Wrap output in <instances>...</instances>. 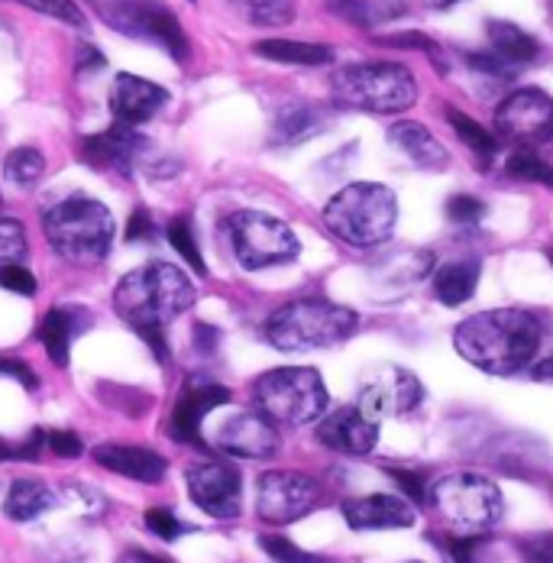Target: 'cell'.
<instances>
[{"instance_id": "6da1fadb", "label": "cell", "mask_w": 553, "mask_h": 563, "mask_svg": "<svg viewBox=\"0 0 553 563\" xmlns=\"http://www.w3.org/2000/svg\"><path fill=\"white\" fill-rule=\"evenodd\" d=\"M544 343V328L538 314L524 308H493V311H476L466 321L456 324L453 346L456 353L489 373V376H515L528 369Z\"/></svg>"}, {"instance_id": "7a4b0ae2", "label": "cell", "mask_w": 553, "mask_h": 563, "mask_svg": "<svg viewBox=\"0 0 553 563\" xmlns=\"http://www.w3.org/2000/svg\"><path fill=\"white\" fill-rule=\"evenodd\" d=\"M198 291L172 263H146L133 273H126L113 288V308L117 314L150 343V350L166 363V324L181 318L195 305Z\"/></svg>"}, {"instance_id": "3957f363", "label": "cell", "mask_w": 553, "mask_h": 563, "mask_svg": "<svg viewBox=\"0 0 553 563\" xmlns=\"http://www.w3.org/2000/svg\"><path fill=\"white\" fill-rule=\"evenodd\" d=\"M43 233L58 260L78 269H95L111 256L113 214L91 195H68L43 211Z\"/></svg>"}, {"instance_id": "277c9868", "label": "cell", "mask_w": 553, "mask_h": 563, "mask_svg": "<svg viewBox=\"0 0 553 563\" xmlns=\"http://www.w3.org/2000/svg\"><path fill=\"white\" fill-rule=\"evenodd\" d=\"M360 328V314L331 298H295L278 305L266 318L263 334L281 353L324 350L350 340Z\"/></svg>"}, {"instance_id": "5b68a950", "label": "cell", "mask_w": 553, "mask_h": 563, "mask_svg": "<svg viewBox=\"0 0 553 563\" xmlns=\"http://www.w3.org/2000/svg\"><path fill=\"white\" fill-rule=\"evenodd\" d=\"M398 198L379 181H350L324 205V227L346 246H379L395 233Z\"/></svg>"}, {"instance_id": "8992f818", "label": "cell", "mask_w": 553, "mask_h": 563, "mask_svg": "<svg viewBox=\"0 0 553 563\" xmlns=\"http://www.w3.org/2000/svg\"><path fill=\"white\" fill-rule=\"evenodd\" d=\"M331 91L340 108L366 113H401L418 101V81L401 62L343 65L333 71Z\"/></svg>"}, {"instance_id": "52a82bcc", "label": "cell", "mask_w": 553, "mask_h": 563, "mask_svg": "<svg viewBox=\"0 0 553 563\" xmlns=\"http://www.w3.org/2000/svg\"><path fill=\"white\" fill-rule=\"evenodd\" d=\"M256 411H263L273 424L301 428L321 421L328 415V386L311 366H278L263 373L253 383Z\"/></svg>"}, {"instance_id": "ba28073f", "label": "cell", "mask_w": 553, "mask_h": 563, "mask_svg": "<svg viewBox=\"0 0 553 563\" xmlns=\"http://www.w3.org/2000/svg\"><path fill=\"white\" fill-rule=\"evenodd\" d=\"M428 503L441 511L443 518L456 528H466L473 534H483L505 515V496L496 483L476 470H456L434 479Z\"/></svg>"}, {"instance_id": "9c48e42d", "label": "cell", "mask_w": 553, "mask_h": 563, "mask_svg": "<svg viewBox=\"0 0 553 563\" xmlns=\"http://www.w3.org/2000/svg\"><path fill=\"white\" fill-rule=\"evenodd\" d=\"M226 236L236 263L246 273L276 269L285 263H295L301 253V240L281 218L266 211H233L226 218Z\"/></svg>"}, {"instance_id": "30bf717a", "label": "cell", "mask_w": 553, "mask_h": 563, "mask_svg": "<svg viewBox=\"0 0 553 563\" xmlns=\"http://www.w3.org/2000/svg\"><path fill=\"white\" fill-rule=\"evenodd\" d=\"M101 16L113 33L140 43H153L166 49L175 62H188L191 56L188 33L181 30L175 10H168L163 0H104Z\"/></svg>"}, {"instance_id": "8fae6325", "label": "cell", "mask_w": 553, "mask_h": 563, "mask_svg": "<svg viewBox=\"0 0 553 563\" xmlns=\"http://www.w3.org/2000/svg\"><path fill=\"white\" fill-rule=\"evenodd\" d=\"M324 499V486L298 470H266L256 479V515L269 525H291L311 515Z\"/></svg>"}, {"instance_id": "7c38bea8", "label": "cell", "mask_w": 553, "mask_h": 563, "mask_svg": "<svg viewBox=\"0 0 553 563\" xmlns=\"http://www.w3.org/2000/svg\"><path fill=\"white\" fill-rule=\"evenodd\" d=\"M188 479V496L191 503L201 508L204 515L230 521L240 515L243 508V473L233 460H201L195 466H188L185 473Z\"/></svg>"}, {"instance_id": "4fadbf2b", "label": "cell", "mask_w": 553, "mask_h": 563, "mask_svg": "<svg viewBox=\"0 0 553 563\" xmlns=\"http://www.w3.org/2000/svg\"><path fill=\"white\" fill-rule=\"evenodd\" d=\"M553 130V98L544 88H518L496 108V133L521 150L544 143Z\"/></svg>"}, {"instance_id": "5bb4252c", "label": "cell", "mask_w": 553, "mask_h": 563, "mask_svg": "<svg viewBox=\"0 0 553 563\" xmlns=\"http://www.w3.org/2000/svg\"><path fill=\"white\" fill-rule=\"evenodd\" d=\"M421 401H424V386H421V379L411 369H405V366H379L376 376L360 389L356 408L369 421L383 424L386 418L411 415Z\"/></svg>"}, {"instance_id": "9a60e30c", "label": "cell", "mask_w": 553, "mask_h": 563, "mask_svg": "<svg viewBox=\"0 0 553 563\" xmlns=\"http://www.w3.org/2000/svg\"><path fill=\"white\" fill-rule=\"evenodd\" d=\"M214 444L226 453V460H269L281 448V438L278 424H273L263 411L243 408L218 424Z\"/></svg>"}, {"instance_id": "2e32d148", "label": "cell", "mask_w": 553, "mask_h": 563, "mask_svg": "<svg viewBox=\"0 0 553 563\" xmlns=\"http://www.w3.org/2000/svg\"><path fill=\"white\" fill-rule=\"evenodd\" d=\"M233 395L218 379L208 376H191L181 393L172 405V418H168V434L178 444H201V424L211 411L223 408Z\"/></svg>"}, {"instance_id": "e0dca14e", "label": "cell", "mask_w": 553, "mask_h": 563, "mask_svg": "<svg viewBox=\"0 0 553 563\" xmlns=\"http://www.w3.org/2000/svg\"><path fill=\"white\" fill-rule=\"evenodd\" d=\"M150 156V140L133 130V126H120L113 123L108 130L88 136L81 143V159L95 169H111L123 178H130L136 166Z\"/></svg>"}, {"instance_id": "ac0fdd59", "label": "cell", "mask_w": 553, "mask_h": 563, "mask_svg": "<svg viewBox=\"0 0 553 563\" xmlns=\"http://www.w3.org/2000/svg\"><path fill=\"white\" fill-rule=\"evenodd\" d=\"M318 441L343 456H366L379 444V424L369 421L356 405H343L318 421Z\"/></svg>"}, {"instance_id": "d6986e66", "label": "cell", "mask_w": 553, "mask_h": 563, "mask_svg": "<svg viewBox=\"0 0 553 563\" xmlns=\"http://www.w3.org/2000/svg\"><path fill=\"white\" fill-rule=\"evenodd\" d=\"M168 104V91L163 85L150 81V78H140V75H130V71H120L111 85V113L113 123L120 126H140L146 120H153L156 113L163 111Z\"/></svg>"}, {"instance_id": "ffe728a7", "label": "cell", "mask_w": 553, "mask_h": 563, "mask_svg": "<svg viewBox=\"0 0 553 563\" xmlns=\"http://www.w3.org/2000/svg\"><path fill=\"white\" fill-rule=\"evenodd\" d=\"M340 511H343V521L356 531H388V528L414 525V506L405 496H388V493L346 499Z\"/></svg>"}, {"instance_id": "44dd1931", "label": "cell", "mask_w": 553, "mask_h": 563, "mask_svg": "<svg viewBox=\"0 0 553 563\" xmlns=\"http://www.w3.org/2000/svg\"><path fill=\"white\" fill-rule=\"evenodd\" d=\"M91 456L98 460V466L111 470L123 479L146 483V486L163 483L168 473V460L163 453L150 451V448H136V444H101V448H95Z\"/></svg>"}, {"instance_id": "7402d4cb", "label": "cell", "mask_w": 553, "mask_h": 563, "mask_svg": "<svg viewBox=\"0 0 553 563\" xmlns=\"http://www.w3.org/2000/svg\"><path fill=\"white\" fill-rule=\"evenodd\" d=\"M91 324H95V318H91L88 308H81V305H56L40 321V343L49 353V360L65 369L68 356H71V343H75V338H81Z\"/></svg>"}, {"instance_id": "603a6c76", "label": "cell", "mask_w": 553, "mask_h": 563, "mask_svg": "<svg viewBox=\"0 0 553 563\" xmlns=\"http://www.w3.org/2000/svg\"><path fill=\"white\" fill-rule=\"evenodd\" d=\"M388 143L405 156L411 159L418 169L441 172L450 166V153L441 140L424 126V123H414V120H398L388 126Z\"/></svg>"}, {"instance_id": "cb8c5ba5", "label": "cell", "mask_w": 553, "mask_h": 563, "mask_svg": "<svg viewBox=\"0 0 553 563\" xmlns=\"http://www.w3.org/2000/svg\"><path fill=\"white\" fill-rule=\"evenodd\" d=\"M58 506L56 489L43 479H13L3 496V515L10 521H36Z\"/></svg>"}, {"instance_id": "d4e9b609", "label": "cell", "mask_w": 553, "mask_h": 563, "mask_svg": "<svg viewBox=\"0 0 553 563\" xmlns=\"http://www.w3.org/2000/svg\"><path fill=\"white\" fill-rule=\"evenodd\" d=\"M324 113L318 104H305V101H291L276 113L273 120V143L276 146H298L318 133H324Z\"/></svg>"}, {"instance_id": "484cf974", "label": "cell", "mask_w": 553, "mask_h": 563, "mask_svg": "<svg viewBox=\"0 0 553 563\" xmlns=\"http://www.w3.org/2000/svg\"><path fill=\"white\" fill-rule=\"evenodd\" d=\"M486 36H489V49L505 58V62H511L515 68H521L528 62H538L541 53H544L538 36H531L528 30H521L511 20H489L486 23Z\"/></svg>"}, {"instance_id": "4316f807", "label": "cell", "mask_w": 553, "mask_h": 563, "mask_svg": "<svg viewBox=\"0 0 553 563\" xmlns=\"http://www.w3.org/2000/svg\"><path fill=\"white\" fill-rule=\"evenodd\" d=\"M479 276H483V263L479 260H453V263L441 266L434 273V295H438V301L450 305V308L469 301L476 295V288H479Z\"/></svg>"}, {"instance_id": "83f0119b", "label": "cell", "mask_w": 553, "mask_h": 563, "mask_svg": "<svg viewBox=\"0 0 553 563\" xmlns=\"http://www.w3.org/2000/svg\"><path fill=\"white\" fill-rule=\"evenodd\" d=\"M253 53L278 65H305V68H321L331 65L333 49L324 43H301V40H259Z\"/></svg>"}, {"instance_id": "f1b7e54d", "label": "cell", "mask_w": 553, "mask_h": 563, "mask_svg": "<svg viewBox=\"0 0 553 563\" xmlns=\"http://www.w3.org/2000/svg\"><path fill=\"white\" fill-rule=\"evenodd\" d=\"M328 10L353 26H383L388 20L401 16L408 3L401 0H328Z\"/></svg>"}, {"instance_id": "f546056e", "label": "cell", "mask_w": 553, "mask_h": 563, "mask_svg": "<svg viewBox=\"0 0 553 563\" xmlns=\"http://www.w3.org/2000/svg\"><path fill=\"white\" fill-rule=\"evenodd\" d=\"M446 120H450L453 133L460 136V143L473 153V159H476L483 169H489V166H493V159L498 156L496 136H493L479 120H473L469 113L456 111V108H446Z\"/></svg>"}, {"instance_id": "4dcf8cb0", "label": "cell", "mask_w": 553, "mask_h": 563, "mask_svg": "<svg viewBox=\"0 0 553 563\" xmlns=\"http://www.w3.org/2000/svg\"><path fill=\"white\" fill-rule=\"evenodd\" d=\"M46 175V159L36 146H16L7 153L3 159V178L13 185V188H36L40 178Z\"/></svg>"}, {"instance_id": "1f68e13d", "label": "cell", "mask_w": 553, "mask_h": 563, "mask_svg": "<svg viewBox=\"0 0 553 563\" xmlns=\"http://www.w3.org/2000/svg\"><path fill=\"white\" fill-rule=\"evenodd\" d=\"M505 175L511 181H531V185H544L553 188V166L538 153V150H515L505 159Z\"/></svg>"}, {"instance_id": "d6a6232c", "label": "cell", "mask_w": 553, "mask_h": 563, "mask_svg": "<svg viewBox=\"0 0 553 563\" xmlns=\"http://www.w3.org/2000/svg\"><path fill=\"white\" fill-rule=\"evenodd\" d=\"M230 3L253 26H288L295 20L291 0H230Z\"/></svg>"}, {"instance_id": "836d02e7", "label": "cell", "mask_w": 553, "mask_h": 563, "mask_svg": "<svg viewBox=\"0 0 553 563\" xmlns=\"http://www.w3.org/2000/svg\"><path fill=\"white\" fill-rule=\"evenodd\" d=\"M168 243H172V250H175L198 276L208 273V263H204L201 246H198V240H195V230H191V224H188L185 218H175V221L168 224Z\"/></svg>"}, {"instance_id": "e575fe53", "label": "cell", "mask_w": 553, "mask_h": 563, "mask_svg": "<svg viewBox=\"0 0 553 563\" xmlns=\"http://www.w3.org/2000/svg\"><path fill=\"white\" fill-rule=\"evenodd\" d=\"M30 256L26 227L16 218H0V266H23Z\"/></svg>"}, {"instance_id": "d590c367", "label": "cell", "mask_w": 553, "mask_h": 563, "mask_svg": "<svg viewBox=\"0 0 553 563\" xmlns=\"http://www.w3.org/2000/svg\"><path fill=\"white\" fill-rule=\"evenodd\" d=\"M489 544L493 538L486 534H446L443 538V551L453 563H483Z\"/></svg>"}, {"instance_id": "8d00e7d4", "label": "cell", "mask_w": 553, "mask_h": 563, "mask_svg": "<svg viewBox=\"0 0 553 563\" xmlns=\"http://www.w3.org/2000/svg\"><path fill=\"white\" fill-rule=\"evenodd\" d=\"M259 548L266 551V558L273 563H331L321 554H311L305 548H298L295 541L281 538V534H263L259 538Z\"/></svg>"}, {"instance_id": "74e56055", "label": "cell", "mask_w": 553, "mask_h": 563, "mask_svg": "<svg viewBox=\"0 0 553 563\" xmlns=\"http://www.w3.org/2000/svg\"><path fill=\"white\" fill-rule=\"evenodd\" d=\"M388 476L398 483V489H401V496L411 503V506H421V503H428V496H431V486H428V473L424 470H411V466H391L388 470Z\"/></svg>"}, {"instance_id": "f35d334b", "label": "cell", "mask_w": 553, "mask_h": 563, "mask_svg": "<svg viewBox=\"0 0 553 563\" xmlns=\"http://www.w3.org/2000/svg\"><path fill=\"white\" fill-rule=\"evenodd\" d=\"M446 218L456 227H479L486 218V201L476 195H453L446 198Z\"/></svg>"}, {"instance_id": "ab89813d", "label": "cell", "mask_w": 553, "mask_h": 563, "mask_svg": "<svg viewBox=\"0 0 553 563\" xmlns=\"http://www.w3.org/2000/svg\"><path fill=\"white\" fill-rule=\"evenodd\" d=\"M43 448H46V431H33L26 441H7V438H0V463H30V460H40Z\"/></svg>"}, {"instance_id": "60d3db41", "label": "cell", "mask_w": 553, "mask_h": 563, "mask_svg": "<svg viewBox=\"0 0 553 563\" xmlns=\"http://www.w3.org/2000/svg\"><path fill=\"white\" fill-rule=\"evenodd\" d=\"M20 3H26V7L40 10V13H46V16H53V20H58V23L78 26V30H85V26H88L85 10H81L75 0H20Z\"/></svg>"}, {"instance_id": "b9f144b4", "label": "cell", "mask_w": 553, "mask_h": 563, "mask_svg": "<svg viewBox=\"0 0 553 563\" xmlns=\"http://www.w3.org/2000/svg\"><path fill=\"white\" fill-rule=\"evenodd\" d=\"M146 528L159 538V541H178L181 534H188L191 528L172 511V508L159 506V508H150L146 511Z\"/></svg>"}, {"instance_id": "7bdbcfd3", "label": "cell", "mask_w": 553, "mask_h": 563, "mask_svg": "<svg viewBox=\"0 0 553 563\" xmlns=\"http://www.w3.org/2000/svg\"><path fill=\"white\" fill-rule=\"evenodd\" d=\"M466 65L479 75H493V78H515L518 68L511 62H505L501 56H496L493 49H483V53H466Z\"/></svg>"}, {"instance_id": "ee69618b", "label": "cell", "mask_w": 553, "mask_h": 563, "mask_svg": "<svg viewBox=\"0 0 553 563\" xmlns=\"http://www.w3.org/2000/svg\"><path fill=\"white\" fill-rule=\"evenodd\" d=\"M518 554L524 563H553V531L524 534L518 541Z\"/></svg>"}, {"instance_id": "f6af8a7d", "label": "cell", "mask_w": 553, "mask_h": 563, "mask_svg": "<svg viewBox=\"0 0 553 563\" xmlns=\"http://www.w3.org/2000/svg\"><path fill=\"white\" fill-rule=\"evenodd\" d=\"M0 376H3V379H13L16 386H23V389H30V393L40 389V376H36V369H33L26 360L0 356Z\"/></svg>"}, {"instance_id": "bcb514c9", "label": "cell", "mask_w": 553, "mask_h": 563, "mask_svg": "<svg viewBox=\"0 0 553 563\" xmlns=\"http://www.w3.org/2000/svg\"><path fill=\"white\" fill-rule=\"evenodd\" d=\"M0 288L13 291V295H26L33 298L36 295V276L26 269V266H0Z\"/></svg>"}, {"instance_id": "7dc6e473", "label": "cell", "mask_w": 553, "mask_h": 563, "mask_svg": "<svg viewBox=\"0 0 553 563\" xmlns=\"http://www.w3.org/2000/svg\"><path fill=\"white\" fill-rule=\"evenodd\" d=\"M153 236H156V221L150 218L146 208H136V211L130 214V221H126V240H130V243H146V240H153Z\"/></svg>"}, {"instance_id": "c3c4849f", "label": "cell", "mask_w": 553, "mask_h": 563, "mask_svg": "<svg viewBox=\"0 0 553 563\" xmlns=\"http://www.w3.org/2000/svg\"><path fill=\"white\" fill-rule=\"evenodd\" d=\"M46 448L56 453V456H65V460H71V456H78V453L85 451L81 438L71 434V431H49L46 434Z\"/></svg>"}, {"instance_id": "681fc988", "label": "cell", "mask_w": 553, "mask_h": 563, "mask_svg": "<svg viewBox=\"0 0 553 563\" xmlns=\"http://www.w3.org/2000/svg\"><path fill=\"white\" fill-rule=\"evenodd\" d=\"M104 65H108V56H104L98 46H91V43H81V46H78V56H75V71H78V75L88 78V75L101 71Z\"/></svg>"}, {"instance_id": "f907efd6", "label": "cell", "mask_w": 553, "mask_h": 563, "mask_svg": "<svg viewBox=\"0 0 553 563\" xmlns=\"http://www.w3.org/2000/svg\"><path fill=\"white\" fill-rule=\"evenodd\" d=\"M383 46H391V49H434V40L421 36V33H395V36H379Z\"/></svg>"}, {"instance_id": "816d5d0a", "label": "cell", "mask_w": 553, "mask_h": 563, "mask_svg": "<svg viewBox=\"0 0 553 563\" xmlns=\"http://www.w3.org/2000/svg\"><path fill=\"white\" fill-rule=\"evenodd\" d=\"M221 343V331L214 324H195V346L198 353H214Z\"/></svg>"}, {"instance_id": "f5cc1de1", "label": "cell", "mask_w": 553, "mask_h": 563, "mask_svg": "<svg viewBox=\"0 0 553 563\" xmlns=\"http://www.w3.org/2000/svg\"><path fill=\"white\" fill-rule=\"evenodd\" d=\"M117 563H175L172 558H163V554H153V551H143V548H126Z\"/></svg>"}, {"instance_id": "db71d44e", "label": "cell", "mask_w": 553, "mask_h": 563, "mask_svg": "<svg viewBox=\"0 0 553 563\" xmlns=\"http://www.w3.org/2000/svg\"><path fill=\"white\" fill-rule=\"evenodd\" d=\"M531 376H534V379H541V383H553V356L541 360V363H534V366H531Z\"/></svg>"}, {"instance_id": "11a10c76", "label": "cell", "mask_w": 553, "mask_h": 563, "mask_svg": "<svg viewBox=\"0 0 553 563\" xmlns=\"http://www.w3.org/2000/svg\"><path fill=\"white\" fill-rule=\"evenodd\" d=\"M434 10H446V7H453V3H460V0H428Z\"/></svg>"}, {"instance_id": "9f6ffc18", "label": "cell", "mask_w": 553, "mask_h": 563, "mask_svg": "<svg viewBox=\"0 0 553 563\" xmlns=\"http://www.w3.org/2000/svg\"><path fill=\"white\" fill-rule=\"evenodd\" d=\"M544 146H553V130H551V136H548V140H544Z\"/></svg>"}, {"instance_id": "6f0895ef", "label": "cell", "mask_w": 553, "mask_h": 563, "mask_svg": "<svg viewBox=\"0 0 553 563\" xmlns=\"http://www.w3.org/2000/svg\"><path fill=\"white\" fill-rule=\"evenodd\" d=\"M548 260H551V263H553V250H548Z\"/></svg>"}, {"instance_id": "680465c9", "label": "cell", "mask_w": 553, "mask_h": 563, "mask_svg": "<svg viewBox=\"0 0 553 563\" xmlns=\"http://www.w3.org/2000/svg\"><path fill=\"white\" fill-rule=\"evenodd\" d=\"M551 13H553V0H551Z\"/></svg>"}, {"instance_id": "91938a15", "label": "cell", "mask_w": 553, "mask_h": 563, "mask_svg": "<svg viewBox=\"0 0 553 563\" xmlns=\"http://www.w3.org/2000/svg\"><path fill=\"white\" fill-rule=\"evenodd\" d=\"M411 563H421V561H411Z\"/></svg>"}]
</instances>
